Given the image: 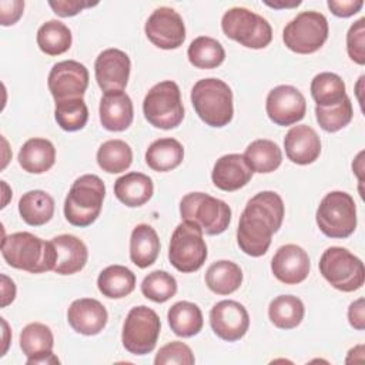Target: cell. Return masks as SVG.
I'll list each match as a JSON object with an SVG mask.
<instances>
[{"label":"cell","mask_w":365,"mask_h":365,"mask_svg":"<svg viewBox=\"0 0 365 365\" xmlns=\"http://www.w3.org/2000/svg\"><path fill=\"white\" fill-rule=\"evenodd\" d=\"M284 220L282 198L274 191H261L255 194L245 205L238 228L237 242L247 255H264Z\"/></svg>","instance_id":"cell-1"},{"label":"cell","mask_w":365,"mask_h":365,"mask_svg":"<svg viewBox=\"0 0 365 365\" xmlns=\"http://www.w3.org/2000/svg\"><path fill=\"white\" fill-rule=\"evenodd\" d=\"M1 255L10 267L31 274L53 271L57 261V251L51 241H44L26 231L4 237Z\"/></svg>","instance_id":"cell-2"},{"label":"cell","mask_w":365,"mask_h":365,"mask_svg":"<svg viewBox=\"0 0 365 365\" xmlns=\"http://www.w3.org/2000/svg\"><path fill=\"white\" fill-rule=\"evenodd\" d=\"M106 195V185L98 175L78 177L64 201V217L74 227H88L100 215Z\"/></svg>","instance_id":"cell-3"},{"label":"cell","mask_w":365,"mask_h":365,"mask_svg":"<svg viewBox=\"0 0 365 365\" xmlns=\"http://www.w3.org/2000/svg\"><path fill=\"white\" fill-rule=\"evenodd\" d=\"M191 103L197 115L210 127H224L232 120V91L220 78L198 80L191 90Z\"/></svg>","instance_id":"cell-4"},{"label":"cell","mask_w":365,"mask_h":365,"mask_svg":"<svg viewBox=\"0 0 365 365\" xmlns=\"http://www.w3.org/2000/svg\"><path fill=\"white\" fill-rule=\"evenodd\" d=\"M180 214L182 221L197 225L207 235L224 232L231 221L230 205L205 192L185 194L180 202Z\"/></svg>","instance_id":"cell-5"},{"label":"cell","mask_w":365,"mask_h":365,"mask_svg":"<svg viewBox=\"0 0 365 365\" xmlns=\"http://www.w3.org/2000/svg\"><path fill=\"white\" fill-rule=\"evenodd\" d=\"M143 111L145 120L157 128L178 127L184 118V107L177 83L165 80L153 86L144 97Z\"/></svg>","instance_id":"cell-6"},{"label":"cell","mask_w":365,"mask_h":365,"mask_svg":"<svg viewBox=\"0 0 365 365\" xmlns=\"http://www.w3.org/2000/svg\"><path fill=\"white\" fill-rule=\"evenodd\" d=\"M221 29L228 38L248 48H264L272 40L271 24L245 7L227 10L221 20Z\"/></svg>","instance_id":"cell-7"},{"label":"cell","mask_w":365,"mask_h":365,"mask_svg":"<svg viewBox=\"0 0 365 365\" xmlns=\"http://www.w3.org/2000/svg\"><path fill=\"white\" fill-rule=\"evenodd\" d=\"M319 272L338 291L352 292L365 281L364 262L342 247L327 248L319 259Z\"/></svg>","instance_id":"cell-8"},{"label":"cell","mask_w":365,"mask_h":365,"mask_svg":"<svg viewBox=\"0 0 365 365\" xmlns=\"http://www.w3.org/2000/svg\"><path fill=\"white\" fill-rule=\"evenodd\" d=\"M317 224L329 238H346L356 228V207L354 198L344 191H331L319 202Z\"/></svg>","instance_id":"cell-9"},{"label":"cell","mask_w":365,"mask_h":365,"mask_svg":"<svg viewBox=\"0 0 365 365\" xmlns=\"http://www.w3.org/2000/svg\"><path fill=\"white\" fill-rule=\"evenodd\" d=\"M328 31V20L322 13L302 11L284 27L282 40L291 51L311 54L324 46Z\"/></svg>","instance_id":"cell-10"},{"label":"cell","mask_w":365,"mask_h":365,"mask_svg":"<svg viewBox=\"0 0 365 365\" xmlns=\"http://www.w3.org/2000/svg\"><path fill=\"white\" fill-rule=\"evenodd\" d=\"M168 259L180 272L198 271L207 259L202 231L188 221L178 224L170 240Z\"/></svg>","instance_id":"cell-11"},{"label":"cell","mask_w":365,"mask_h":365,"mask_svg":"<svg viewBox=\"0 0 365 365\" xmlns=\"http://www.w3.org/2000/svg\"><path fill=\"white\" fill-rule=\"evenodd\" d=\"M161 322L157 312L145 305L130 309L123 325V346L134 355L150 354L160 336Z\"/></svg>","instance_id":"cell-12"},{"label":"cell","mask_w":365,"mask_h":365,"mask_svg":"<svg viewBox=\"0 0 365 365\" xmlns=\"http://www.w3.org/2000/svg\"><path fill=\"white\" fill-rule=\"evenodd\" d=\"M147 38L158 48L174 50L185 40V26L182 17L171 7L155 9L145 21Z\"/></svg>","instance_id":"cell-13"},{"label":"cell","mask_w":365,"mask_h":365,"mask_svg":"<svg viewBox=\"0 0 365 365\" xmlns=\"http://www.w3.org/2000/svg\"><path fill=\"white\" fill-rule=\"evenodd\" d=\"M47 84L56 101L83 98L88 87V70L76 60L56 63L48 73Z\"/></svg>","instance_id":"cell-14"},{"label":"cell","mask_w":365,"mask_h":365,"mask_svg":"<svg viewBox=\"0 0 365 365\" xmlns=\"http://www.w3.org/2000/svg\"><path fill=\"white\" fill-rule=\"evenodd\" d=\"M265 110L274 124L287 127L304 118L307 111V101L297 87L282 84L274 87L268 93Z\"/></svg>","instance_id":"cell-15"},{"label":"cell","mask_w":365,"mask_h":365,"mask_svg":"<svg viewBox=\"0 0 365 365\" xmlns=\"http://www.w3.org/2000/svg\"><path fill=\"white\" fill-rule=\"evenodd\" d=\"M210 324L217 336L234 342L247 334L250 315L242 304L232 299H224L211 308Z\"/></svg>","instance_id":"cell-16"},{"label":"cell","mask_w":365,"mask_h":365,"mask_svg":"<svg viewBox=\"0 0 365 365\" xmlns=\"http://www.w3.org/2000/svg\"><path fill=\"white\" fill-rule=\"evenodd\" d=\"M130 57L118 48H107L98 54L94 63V73L98 87L107 91L124 90L130 77Z\"/></svg>","instance_id":"cell-17"},{"label":"cell","mask_w":365,"mask_h":365,"mask_svg":"<svg viewBox=\"0 0 365 365\" xmlns=\"http://www.w3.org/2000/svg\"><path fill=\"white\" fill-rule=\"evenodd\" d=\"M309 257L304 248L295 244H287L277 250L271 261L274 277L287 285H295L309 274Z\"/></svg>","instance_id":"cell-18"},{"label":"cell","mask_w":365,"mask_h":365,"mask_svg":"<svg viewBox=\"0 0 365 365\" xmlns=\"http://www.w3.org/2000/svg\"><path fill=\"white\" fill-rule=\"evenodd\" d=\"M54 336L51 329L40 322L26 325L20 334V348L27 356V365L33 364H58L53 354Z\"/></svg>","instance_id":"cell-19"},{"label":"cell","mask_w":365,"mask_h":365,"mask_svg":"<svg viewBox=\"0 0 365 365\" xmlns=\"http://www.w3.org/2000/svg\"><path fill=\"white\" fill-rule=\"evenodd\" d=\"M108 319L104 305L94 298H80L71 302L67 311L70 327L83 335L100 334Z\"/></svg>","instance_id":"cell-20"},{"label":"cell","mask_w":365,"mask_h":365,"mask_svg":"<svg viewBox=\"0 0 365 365\" xmlns=\"http://www.w3.org/2000/svg\"><path fill=\"white\" fill-rule=\"evenodd\" d=\"M285 154L289 161L308 165L321 154V140L317 131L305 124L294 125L284 138Z\"/></svg>","instance_id":"cell-21"},{"label":"cell","mask_w":365,"mask_h":365,"mask_svg":"<svg viewBox=\"0 0 365 365\" xmlns=\"http://www.w3.org/2000/svg\"><path fill=\"white\" fill-rule=\"evenodd\" d=\"M100 121L108 131L127 130L134 118V108L130 96L123 91H107L100 100Z\"/></svg>","instance_id":"cell-22"},{"label":"cell","mask_w":365,"mask_h":365,"mask_svg":"<svg viewBox=\"0 0 365 365\" xmlns=\"http://www.w3.org/2000/svg\"><path fill=\"white\" fill-rule=\"evenodd\" d=\"M211 178L217 188L222 191H237L250 182L252 171L244 155L225 154L215 161Z\"/></svg>","instance_id":"cell-23"},{"label":"cell","mask_w":365,"mask_h":365,"mask_svg":"<svg viewBox=\"0 0 365 365\" xmlns=\"http://www.w3.org/2000/svg\"><path fill=\"white\" fill-rule=\"evenodd\" d=\"M57 251L54 272L60 275H71L84 268L88 258L86 244L70 234H61L51 240Z\"/></svg>","instance_id":"cell-24"},{"label":"cell","mask_w":365,"mask_h":365,"mask_svg":"<svg viewBox=\"0 0 365 365\" xmlns=\"http://www.w3.org/2000/svg\"><path fill=\"white\" fill-rule=\"evenodd\" d=\"M153 180L143 173H127L114 182V194L117 200L127 207H140L145 204L153 197Z\"/></svg>","instance_id":"cell-25"},{"label":"cell","mask_w":365,"mask_h":365,"mask_svg":"<svg viewBox=\"0 0 365 365\" xmlns=\"http://www.w3.org/2000/svg\"><path fill=\"white\" fill-rule=\"evenodd\" d=\"M56 163V148L46 138H30L19 151L20 167L30 174H43Z\"/></svg>","instance_id":"cell-26"},{"label":"cell","mask_w":365,"mask_h":365,"mask_svg":"<svg viewBox=\"0 0 365 365\" xmlns=\"http://www.w3.org/2000/svg\"><path fill=\"white\" fill-rule=\"evenodd\" d=\"M160 252V240L155 230L148 224H138L130 238V258L138 268L153 265Z\"/></svg>","instance_id":"cell-27"},{"label":"cell","mask_w":365,"mask_h":365,"mask_svg":"<svg viewBox=\"0 0 365 365\" xmlns=\"http://www.w3.org/2000/svg\"><path fill=\"white\" fill-rule=\"evenodd\" d=\"M184 158V148L175 138H158L145 151L147 165L157 173H167L177 168Z\"/></svg>","instance_id":"cell-28"},{"label":"cell","mask_w":365,"mask_h":365,"mask_svg":"<svg viewBox=\"0 0 365 365\" xmlns=\"http://www.w3.org/2000/svg\"><path fill=\"white\" fill-rule=\"evenodd\" d=\"M19 212L26 224L33 227L44 225L54 214V200L43 190L27 191L19 201Z\"/></svg>","instance_id":"cell-29"},{"label":"cell","mask_w":365,"mask_h":365,"mask_svg":"<svg viewBox=\"0 0 365 365\" xmlns=\"http://www.w3.org/2000/svg\"><path fill=\"white\" fill-rule=\"evenodd\" d=\"M244 158L252 173L268 174L282 163V153L277 143L265 138L252 141L244 153Z\"/></svg>","instance_id":"cell-30"},{"label":"cell","mask_w":365,"mask_h":365,"mask_svg":"<svg viewBox=\"0 0 365 365\" xmlns=\"http://www.w3.org/2000/svg\"><path fill=\"white\" fill-rule=\"evenodd\" d=\"M242 282L241 268L228 259L212 262L205 272L207 287L218 295H230L235 292Z\"/></svg>","instance_id":"cell-31"},{"label":"cell","mask_w":365,"mask_h":365,"mask_svg":"<svg viewBox=\"0 0 365 365\" xmlns=\"http://www.w3.org/2000/svg\"><path fill=\"white\" fill-rule=\"evenodd\" d=\"M171 331L182 338L197 335L204 324L202 312L194 302L180 301L175 302L167 314Z\"/></svg>","instance_id":"cell-32"},{"label":"cell","mask_w":365,"mask_h":365,"mask_svg":"<svg viewBox=\"0 0 365 365\" xmlns=\"http://www.w3.org/2000/svg\"><path fill=\"white\" fill-rule=\"evenodd\" d=\"M97 287L104 297L118 299L134 291L135 275L124 265H110L100 272Z\"/></svg>","instance_id":"cell-33"},{"label":"cell","mask_w":365,"mask_h":365,"mask_svg":"<svg viewBox=\"0 0 365 365\" xmlns=\"http://www.w3.org/2000/svg\"><path fill=\"white\" fill-rule=\"evenodd\" d=\"M305 308L299 298L294 295H278L268 307L271 322L281 329H292L298 327L304 318Z\"/></svg>","instance_id":"cell-34"},{"label":"cell","mask_w":365,"mask_h":365,"mask_svg":"<svg viewBox=\"0 0 365 365\" xmlns=\"http://www.w3.org/2000/svg\"><path fill=\"white\" fill-rule=\"evenodd\" d=\"M36 40L43 53L48 56H60L71 47L73 37L70 29L64 23L48 20L37 30Z\"/></svg>","instance_id":"cell-35"},{"label":"cell","mask_w":365,"mask_h":365,"mask_svg":"<svg viewBox=\"0 0 365 365\" xmlns=\"http://www.w3.org/2000/svg\"><path fill=\"white\" fill-rule=\"evenodd\" d=\"M311 96L317 107H331L346 98L345 83L335 73H319L311 81Z\"/></svg>","instance_id":"cell-36"},{"label":"cell","mask_w":365,"mask_h":365,"mask_svg":"<svg viewBox=\"0 0 365 365\" xmlns=\"http://www.w3.org/2000/svg\"><path fill=\"white\" fill-rule=\"evenodd\" d=\"M190 63L197 68H215L222 64L225 50L220 41L208 36H200L191 41L187 51Z\"/></svg>","instance_id":"cell-37"},{"label":"cell","mask_w":365,"mask_h":365,"mask_svg":"<svg viewBox=\"0 0 365 365\" xmlns=\"http://www.w3.org/2000/svg\"><path fill=\"white\" fill-rule=\"evenodd\" d=\"M97 163L100 168L108 174L123 173L133 163L131 147L123 140H108L100 145Z\"/></svg>","instance_id":"cell-38"},{"label":"cell","mask_w":365,"mask_h":365,"mask_svg":"<svg viewBox=\"0 0 365 365\" xmlns=\"http://www.w3.org/2000/svg\"><path fill=\"white\" fill-rule=\"evenodd\" d=\"M54 117L64 131H78L88 120V108L83 98H67L56 101Z\"/></svg>","instance_id":"cell-39"},{"label":"cell","mask_w":365,"mask_h":365,"mask_svg":"<svg viewBox=\"0 0 365 365\" xmlns=\"http://www.w3.org/2000/svg\"><path fill=\"white\" fill-rule=\"evenodd\" d=\"M354 110L351 98L346 97L341 103L331 107H315V117L319 127L327 133H336L352 120Z\"/></svg>","instance_id":"cell-40"},{"label":"cell","mask_w":365,"mask_h":365,"mask_svg":"<svg viewBox=\"0 0 365 365\" xmlns=\"http://www.w3.org/2000/svg\"><path fill=\"white\" fill-rule=\"evenodd\" d=\"M141 292L154 302H165L177 292V281L167 271H153L141 282Z\"/></svg>","instance_id":"cell-41"},{"label":"cell","mask_w":365,"mask_h":365,"mask_svg":"<svg viewBox=\"0 0 365 365\" xmlns=\"http://www.w3.org/2000/svg\"><path fill=\"white\" fill-rule=\"evenodd\" d=\"M194 362H195V358L191 348L180 341H173L161 346L154 358L155 365H165V364L192 365Z\"/></svg>","instance_id":"cell-42"},{"label":"cell","mask_w":365,"mask_h":365,"mask_svg":"<svg viewBox=\"0 0 365 365\" xmlns=\"http://www.w3.org/2000/svg\"><path fill=\"white\" fill-rule=\"evenodd\" d=\"M346 51L352 61L365 64V19L355 21L346 33Z\"/></svg>","instance_id":"cell-43"},{"label":"cell","mask_w":365,"mask_h":365,"mask_svg":"<svg viewBox=\"0 0 365 365\" xmlns=\"http://www.w3.org/2000/svg\"><path fill=\"white\" fill-rule=\"evenodd\" d=\"M97 3H87V1H78V0H57V1H48V6L53 9V11L60 17H71L78 14L83 9L96 6Z\"/></svg>","instance_id":"cell-44"},{"label":"cell","mask_w":365,"mask_h":365,"mask_svg":"<svg viewBox=\"0 0 365 365\" xmlns=\"http://www.w3.org/2000/svg\"><path fill=\"white\" fill-rule=\"evenodd\" d=\"M24 1L11 0V1H0V23L1 26L14 24L23 14Z\"/></svg>","instance_id":"cell-45"},{"label":"cell","mask_w":365,"mask_h":365,"mask_svg":"<svg viewBox=\"0 0 365 365\" xmlns=\"http://www.w3.org/2000/svg\"><path fill=\"white\" fill-rule=\"evenodd\" d=\"M328 7L336 17H351L356 14L362 6V0H328Z\"/></svg>","instance_id":"cell-46"},{"label":"cell","mask_w":365,"mask_h":365,"mask_svg":"<svg viewBox=\"0 0 365 365\" xmlns=\"http://www.w3.org/2000/svg\"><path fill=\"white\" fill-rule=\"evenodd\" d=\"M364 304H365L364 298H358L348 308V321H349L351 327H354L358 331H362L365 328V314H364L365 307H364Z\"/></svg>","instance_id":"cell-47"},{"label":"cell","mask_w":365,"mask_h":365,"mask_svg":"<svg viewBox=\"0 0 365 365\" xmlns=\"http://www.w3.org/2000/svg\"><path fill=\"white\" fill-rule=\"evenodd\" d=\"M14 297H16V285L7 275L3 274L1 275V307H7L10 302H13Z\"/></svg>","instance_id":"cell-48"},{"label":"cell","mask_w":365,"mask_h":365,"mask_svg":"<svg viewBox=\"0 0 365 365\" xmlns=\"http://www.w3.org/2000/svg\"><path fill=\"white\" fill-rule=\"evenodd\" d=\"M265 4L269 6V7H274V9H291V7L299 6L301 1L299 0L291 1V3H287V1H274V3L272 1H265Z\"/></svg>","instance_id":"cell-49"},{"label":"cell","mask_w":365,"mask_h":365,"mask_svg":"<svg viewBox=\"0 0 365 365\" xmlns=\"http://www.w3.org/2000/svg\"><path fill=\"white\" fill-rule=\"evenodd\" d=\"M362 155H364V151H361L358 154V157L355 158V161L352 163V168L354 171L358 174V178H359V182L362 184V175H361V171H362Z\"/></svg>","instance_id":"cell-50"}]
</instances>
